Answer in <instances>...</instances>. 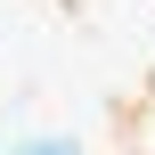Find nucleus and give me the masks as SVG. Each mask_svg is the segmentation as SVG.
<instances>
[{
  "label": "nucleus",
  "mask_w": 155,
  "mask_h": 155,
  "mask_svg": "<svg viewBox=\"0 0 155 155\" xmlns=\"http://www.w3.org/2000/svg\"><path fill=\"white\" fill-rule=\"evenodd\" d=\"M25 155H74V139H33Z\"/></svg>",
  "instance_id": "f257e3e1"
}]
</instances>
